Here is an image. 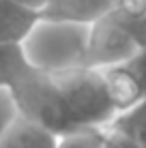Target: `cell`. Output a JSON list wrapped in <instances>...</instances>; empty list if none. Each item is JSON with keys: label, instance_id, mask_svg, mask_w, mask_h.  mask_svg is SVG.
<instances>
[{"label": "cell", "instance_id": "obj_6", "mask_svg": "<svg viewBox=\"0 0 146 148\" xmlns=\"http://www.w3.org/2000/svg\"><path fill=\"white\" fill-rule=\"evenodd\" d=\"M41 24V13L15 0H0V45H24Z\"/></svg>", "mask_w": 146, "mask_h": 148}, {"label": "cell", "instance_id": "obj_9", "mask_svg": "<svg viewBox=\"0 0 146 148\" xmlns=\"http://www.w3.org/2000/svg\"><path fill=\"white\" fill-rule=\"evenodd\" d=\"M105 129L118 131L129 140H133L140 148H146V99L135 103L133 108L120 112Z\"/></svg>", "mask_w": 146, "mask_h": 148}, {"label": "cell", "instance_id": "obj_8", "mask_svg": "<svg viewBox=\"0 0 146 148\" xmlns=\"http://www.w3.org/2000/svg\"><path fill=\"white\" fill-rule=\"evenodd\" d=\"M101 71L105 75V84H108L110 97H112L118 114L129 110V108H133L135 103H140L144 99L142 86H140L138 77L133 75V71L127 64L112 67V69H101Z\"/></svg>", "mask_w": 146, "mask_h": 148}, {"label": "cell", "instance_id": "obj_12", "mask_svg": "<svg viewBox=\"0 0 146 148\" xmlns=\"http://www.w3.org/2000/svg\"><path fill=\"white\" fill-rule=\"evenodd\" d=\"M56 148H103V129H80L60 135Z\"/></svg>", "mask_w": 146, "mask_h": 148}, {"label": "cell", "instance_id": "obj_11", "mask_svg": "<svg viewBox=\"0 0 146 148\" xmlns=\"http://www.w3.org/2000/svg\"><path fill=\"white\" fill-rule=\"evenodd\" d=\"M116 11L133 32V37L140 41V45L146 47V0H118Z\"/></svg>", "mask_w": 146, "mask_h": 148}, {"label": "cell", "instance_id": "obj_4", "mask_svg": "<svg viewBox=\"0 0 146 148\" xmlns=\"http://www.w3.org/2000/svg\"><path fill=\"white\" fill-rule=\"evenodd\" d=\"M140 41L114 9L93 26H88L86 39V54H84V67L90 69H112L127 64L142 52Z\"/></svg>", "mask_w": 146, "mask_h": 148}, {"label": "cell", "instance_id": "obj_2", "mask_svg": "<svg viewBox=\"0 0 146 148\" xmlns=\"http://www.w3.org/2000/svg\"><path fill=\"white\" fill-rule=\"evenodd\" d=\"M69 105L75 129H105L118 116L101 69L75 67L54 73Z\"/></svg>", "mask_w": 146, "mask_h": 148}, {"label": "cell", "instance_id": "obj_10", "mask_svg": "<svg viewBox=\"0 0 146 148\" xmlns=\"http://www.w3.org/2000/svg\"><path fill=\"white\" fill-rule=\"evenodd\" d=\"M28 64L22 45H0V88L7 90Z\"/></svg>", "mask_w": 146, "mask_h": 148}, {"label": "cell", "instance_id": "obj_5", "mask_svg": "<svg viewBox=\"0 0 146 148\" xmlns=\"http://www.w3.org/2000/svg\"><path fill=\"white\" fill-rule=\"evenodd\" d=\"M118 0H52L41 11L43 22L52 24H73V26H93L114 11Z\"/></svg>", "mask_w": 146, "mask_h": 148}, {"label": "cell", "instance_id": "obj_1", "mask_svg": "<svg viewBox=\"0 0 146 148\" xmlns=\"http://www.w3.org/2000/svg\"><path fill=\"white\" fill-rule=\"evenodd\" d=\"M7 92L15 105V114L47 129L56 137L77 131L54 73L28 64Z\"/></svg>", "mask_w": 146, "mask_h": 148}, {"label": "cell", "instance_id": "obj_13", "mask_svg": "<svg viewBox=\"0 0 146 148\" xmlns=\"http://www.w3.org/2000/svg\"><path fill=\"white\" fill-rule=\"evenodd\" d=\"M103 148H140V146L118 131L103 129Z\"/></svg>", "mask_w": 146, "mask_h": 148}, {"label": "cell", "instance_id": "obj_3", "mask_svg": "<svg viewBox=\"0 0 146 148\" xmlns=\"http://www.w3.org/2000/svg\"><path fill=\"white\" fill-rule=\"evenodd\" d=\"M88 28L73 24H52L43 22L22 45L28 62L47 73L84 67Z\"/></svg>", "mask_w": 146, "mask_h": 148}, {"label": "cell", "instance_id": "obj_14", "mask_svg": "<svg viewBox=\"0 0 146 148\" xmlns=\"http://www.w3.org/2000/svg\"><path fill=\"white\" fill-rule=\"evenodd\" d=\"M15 2H19V4H24L26 9H32V11H37V13H41L45 7H47L52 0H15Z\"/></svg>", "mask_w": 146, "mask_h": 148}, {"label": "cell", "instance_id": "obj_7", "mask_svg": "<svg viewBox=\"0 0 146 148\" xmlns=\"http://www.w3.org/2000/svg\"><path fill=\"white\" fill-rule=\"evenodd\" d=\"M58 137L47 129L13 114L0 127V148H56Z\"/></svg>", "mask_w": 146, "mask_h": 148}]
</instances>
